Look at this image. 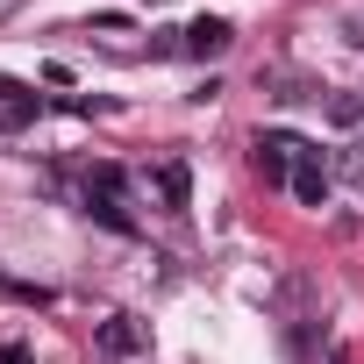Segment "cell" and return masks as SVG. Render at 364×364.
<instances>
[{
  "label": "cell",
  "mask_w": 364,
  "mask_h": 364,
  "mask_svg": "<svg viewBox=\"0 0 364 364\" xmlns=\"http://www.w3.org/2000/svg\"><path fill=\"white\" fill-rule=\"evenodd\" d=\"M143 343H150V336H143L136 314H107V321H100V350H107V357H136Z\"/></svg>",
  "instance_id": "cell-4"
},
{
  "label": "cell",
  "mask_w": 364,
  "mask_h": 364,
  "mask_svg": "<svg viewBox=\"0 0 364 364\" xmlns=\"http://www.w3.org/2000/svg\"><path fill=\"white\" fill-rule=\"evenodd\" d=\"M122 186H129L122 164H93V171H86V193H100V200H122Z\"/></svg>",
  "instance_id": "cell-8"
},
{
  "label": "cell",
  "mask_w": 364,
  "mask_h": 364,
  "mask_svg": "<svg viewBox=\"0 0 364 364\" xmlns=\"http://www.w3.org/2000/svg\"><path fill=\"white\" fill-rule=\"evenodd\" d=\"M0 293L22 300V307H50V293H43V286H29V279H0Z\"/></svg>",
  "instance_id": "cell-9"
},
{
  "label": "cell",
  "mask_w": 364,
  "mask_h": 364,
  "mask_svg": "<svg viewBox=\"0 0 364 364\" xmlns=\"http://www.w3.org/2000/svg\"><path fill=\"white\" fill-rule=\"evenodd\" d=\"M350 43H364V15H357V22H350Z\"/></svg>",
  "instance_id": "cell-13"
},
{
  "label": "cell",
  "mask_w": 364,
  "mask_h": 364,
  "mask_svg": "<svg viewBox=\"0 0 364 364\" xmlns=\"http://www.w3.org/2000/svg\"><path fill=\"white\" fill-rule=\"evenodd\" d=\"M229 43H236V29H229L222 15H200V22L186 29V50H193V58H222Z\"/></svg>",
  "instance_id": "cell-5"
},
{
  "label": "cell",
  "mask_w": 364,
  "mask_h": 364,
  "mask_svg": "<svg viewBox=\"0 0 364 364\" xmlns=\"http://www.w3.org/2000/svg\"><path fill=\"white\" fill-rule=\"evenodd\" d=\"M86 215H93L100 229H114V236H136V215H129L122 200H100V193H86Z\"/></svg>",
  "instance_id": "cell-7"
},
{
  "label": "cell",
  "mask_w": 364,
  "mask_h": 364,
  "mask_svg": "<svg viewBox=\"0 0 364 364\" xmlns=\"http://www.w3.org/2000/svg\"><path fill=\"white\" fill-rule=\"evenodd\" d=\"M157 200H164L171 215L193 200V178H186V164H178V157H171V164H157Z\"/></svg>",
  "instance_id": "cell-6"
},
{
  "label": "cell",
  "mask_w": 364,
  "mask_h": 364,
  "mask_svg": "<svg viewBox=\"0 0 364 364\" xmlns=\"http://www.w3.org/2000/svg\"><path fill=\"white\" fill-rule=\"evenodd\" d=\"M357 114H364V100H357V93H336V100H328V122H336V129H350Z\"/></svg>",
  "instance_id": "cell-11"
},
{
  "label": "cell",
  "mask_w": 364,
  "mask_h": 364,
  "mask_svg": "<svg viewBox=\"0 0 364 364\" xmlns=\"http://www.w3.org/2000/svg\"><path fill=\"white\" fill-rule=\"evenodd\" d=\"M286 186H293V200H300V208H321V200H328V186H336V171H328V164H321V150L307 143V150L293 157V178H286Z\"/></svg>",
  "instance_id": "cell-1"
},
{
  "label": "cell",
  "mask_w": 364,
  "mask_h": 364,
  "mask_svg": "<svg viewBox=\"0 0 364 364\" xmlns=\"http://www.w3.org/2000/svg\"><path fill=\"white\" fill-rule=\"evenodd\" d=\"M336 171L350 178V186H364V143H343V157H336Z\"/></svg>",
  "instance_id": "cell-10"
},
{
  "label": "cell",
  "mask_w": 364,
  "mask_h": 364,
  "mask_svg": "<svg viewBox=\"0 0 364 364\" xmlns=\"http://www.w3.org/2000/svg\"><path fill=\"white\" fill-rule=\"evenodd\" d=\"M300 150H307L300 136L264 129V136H257V171H264V178H293V157H300Z\"/></svg>",
  "instance_id": "cell-2"
},
{
  "label": "cell",
  "mask_w": 364,
  "mask_h": 364,
  "mask_svg": "<svg viewBox=\"0 0 364 364\" xmlns=\"http://www.w3.org/2000/svg\"><path fill=\"white\" fill-rule=\"evenodd\" d=\"M0 364H29V343H0Z\"/></svg>",
  "instance_id": "cell-12"
},
{
  "label": "cell",
  "mask_w": 364,
  "mask_h": 364,
  "mask_svg": "<svg viewBox=\"0 0 364 364\" xmlns=\"http://www.w3.org/2000/svg\"><path fill=\"white\" fill-rule=\"evenodd\" d=\"M43 114V93H29V86H15V79H0V129H29Z\"/></svg>",
  "instance_id": "cell-3"
}]
</instances>
